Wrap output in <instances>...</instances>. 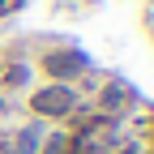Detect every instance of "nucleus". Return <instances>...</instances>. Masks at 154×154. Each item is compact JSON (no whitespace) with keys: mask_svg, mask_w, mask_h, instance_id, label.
<instances>
[{"mask_svg":"<svg viewBox=\"0 0 154 154\" xmlns=\"http://www.w3.org/2000/svg\"><path fill=\"white\" fill-rule=\"evenodd\" d=\"M34 150H38V133L34 128H22L13 137V154H34Z\"/></svg>","mask_w":154,"mask_h":154,"instance_id":"nucleus-5","label":"nucleus"},{"mask_svg":"<svg viewBox=\"0 0 154 154\" xmlns=\"http://www.w3.org/2000/svg\"><path fill=\"white\" fill-rule=\"evenodd\" d=\"M30 82V64H9L0 73V86H26Z\"/></svg>","mask_w":154,"mask_h":154,"instance_id":"nucleus-4","label":"nucleus"},{"mask_svg":"<svg viewBox=\"0 0 154 154\" xmlns=\"http://www.w3.org/2000/svg\"><path fill=\"white\" fill-rule=\"evenodd\" d=\"M128 99H133V90H128V86H120V82H111V86L103 90V99H99V107H103L107 116H116V111H120V107H124Z\"/></svg>","mask_w":154,"mask_h":154,"instance_id":"nucleus-3","label":"nucleus"},{"mask_svg":"<svg viewBox=\"0 0 154 154\" xmlns=\"http://www.w3.org/2000/svg\"><path fill=\"white\" fill-rule=\"evenodd\" d=\"M73 107H77V99H73V90H69L64 82H51V86H43V90L30 94V111H34V116H47V120L69 116Z\"/></svg>","mask_w":154,"mask_h":154,"instance_id":"nucleus-1","label":"nucleus"},{"mask_svg":"<svg viewBox=\"0 0 154 154\" xmlns=\"http://www.w3.org/2000/svg\"><path fill=\"white\" fill-rule=\"evenodd\" d=\"M47 154H69V137H64V133H60V137H51V141H47Z\"/></svg>","mask_w":154,"mask_h":154,"instance_id":"nucleus-6","label":"nucleus"},{"mask_svg":"<svg viewBox=\"0 0 154 154\" xmlns=\"http://www.w3.org/2000/svg\"><path fill=\"white\" fill-rule=\"evenodd\" d=\"M17 5H22V0H0V13H13Z\"/></svg>","mask_w":154,"mask_h":154,"instance_id":"nucleus-7","label":"nucleus"},{"mask_svg":"<svg viewBox=\"0 0 154 154\" xmlns=\"http://www.w3.org/2000/svg\"><path fill=\"white\" fill-rule=\"evenodd\" d=\"M86 64H90V60H86V56L77 51V47H64V51H47V56H43V69L51 73V82H64V86L73 82L77 73H86Z\"/></svg>","mask_w":154,"mask_h":154,"instance_id":"nucleus-2","label":"nucleus"}]
</instances>
